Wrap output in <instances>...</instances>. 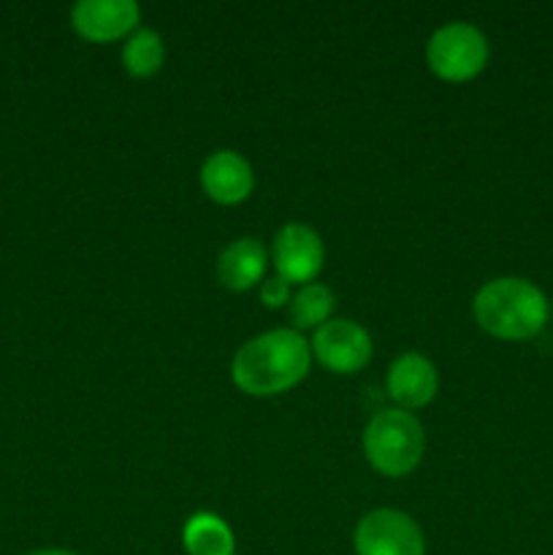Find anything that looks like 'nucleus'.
Segmentation results:
<instances>
[{
	"label": "nucleus",
	"mask_w": 553,
	"mask_h": 555,
	"mask_svg": "<svg viewBox=\"0 0 553 555\" xmlns=\"http://www.w3.org/2000/svg\"><path fill=\"white\" fill-rule=\"evenodd\" d=\"M312 366L307 339L293 328H274L253 336L231 361V379L242 393L266 399L296 388Z\"/></svg>",
	"instance_id": "1"
},
{
	"label": "nucleus",
	"mask_w": 553,
	"mask_h": 555,
	"mask_svg": "<svg viewBox=\"0 0 553 555\" xmlns=\"http://www.w3.org/2000/svg\"><path fill=\"white\" fill-rule=\"evenodd\" d=\"M426 63L442 81L475 79L488 63V38L470 22H448L428 38Z\"/></svg>",
	"instance_id": "4"
},
{
	"label": "nucleus",
	"mask_w": 553,
	"mask_h": 555,
	"mask_svg": "<svg viewBox=\"0 0 553 555\" xmlns=\"http://www.w3.org/2000/svg\"><path fill=\"white\" fill-rule=\"evenodd\" d=\"M276 276L291 285H309L325 263V247L320 233L304 222H287L274 233L271 242Z\"/></svg>",
	"instance_id": "7"
},
{
	"label": "nucleus",
	"mask_w": 553,
	"mask_h": 555,
	"mask_svg": "<svg viewBox=\"0 0 553 555\" xmlns=\"http://www.w3.org/2000/svg\"><path fill=\"white\" fill-rule=\"evenodd\" d=\"M166 63V43L150 27H141L133 36L125 41L123 47V65L130 76L136 79H146V76H155L157 70Z\"/></svg>",
	"instance_id": "14"
},
{
	"label": "nucleus",
	"mask_w": 553,
	"mask_h": 555,
	"mask_svg": "<svg viewBox=\"0 0 553 555\" xmlns=\"http://www.w3.org/2000/svg\"><path fill=\"white\" fill-rule=\"evenodd\" d=\"M385 388H388L390 399L399 404V410H421L437 396V369L421 352H404L390 363Z\"/></svg>",
	"instance_id": "10"
},
{
	"label": "nucleus",
	"mask_w": 553,
	"mask_h": 555,
	"mask_svg": "<svg viewBox=\"0 0 553 555\" xmlns=\"http://www.w3.org/2000/svg\"><path fill=\"white\" fill-rule=\"evenodd\" d=\"M363 453L374 472L385 477H407L426 453V431L412 412L390 406L374 412L363 431Z\"/></svg>",
	"instance_id": "3"
},
{
	"label": "nucleus",
	"mask_w": 553,
	"mask_h": 555,
	"mask_svg": "<svg viewBox=\"0 0 553 555\" xmlns=\"http://www.w3.org/2000/svg\"><path fill=\"white\" fill-rule=\"evenodd\" d=\"M334 293L323 282H309L293 293L291 304H287V318H291L293 331L314 328L329 323L331 312H334Z\"/></svg>",
	"instance_id": "13"
},
{
	"label": "nucleus",
	"mask_w": 553,
	"mask_h": 555,
	"mask_svg": "<svg viewBox=\"0 0 553 555\" xmlns=\"http://www.w3.org/2000/svg\"><path fill=\"white\" fill-rule=\"evenodd\" d=\"M266 263H269V255H266V247L258 238H236L217 258V280L233 293L253 291L263 280Z\"/></svg>",
	"instance_id": "11"
},
{
	"label": "nucleus",
	"mask_w": 553,
	"mask_h": 555,
	"mask_svg": "<svg viewBox=\"0 0 553 555\" xmlns=\"http://www.w3.org/2000/svg\"><path fill=\"white\" fill-rule=\"evenodd\" d=\"M141 9L136 0H79L70 9V25L81 38L106 43L125 38L139 27Z\"/></svg>",
	"instance_id": "8"
},
{
	"label": "nucleus",
	"mask_w": 553,
	"mask_h": 555,
	"mask_svg": "<svg viewBox=\"0 0 553 555\" xmlns=\"http://www.w3.org/2000/svg\"><path fill=\"white\" fill-rule=\"evenodd\" d=\"M30 555H76V553H70V551H36Z\"/></svg>",
	"instance_id": "16"
},
{
	"label": "nucleus",
	"mask_w": 553,
	"mask_h": 555,
	"mask_svg": "<svg viewBox=\"0 0 553 555\" xmlns=\"http://www.w3.org/2000/svg\"><path fill=\"white\" fill-rule=\"evenodd\" d=\"M182 545L188 555L236 553V540H233L231 526L215 513H195L193 518H188L182 529Z\"/></svg>",
	"instance_id": "12"
},
{
	"label": "nucleus",
	"mask_w": 553,
	"mask_h": 555,
	"mask_svg": "<svg viewBox=\"0 0 553 555\" xmlns=\"http://www.w3.org/2000/svg\"><path fill=\"white\" fill-rule=\"evenodd\" d=\"M356 555H426L421 526L401 509H372L352 534Z\"/></svg>",
	"instance_id": "5"
},
{
	"label": "nucleus",
	"mask_w": 553,
	"mask_h": 555,
	"mask_svg": "<svg viewBox=\"0 0 553 555\" xmlns=\"http://www.w3.org/2000/svg\"><path fill=\"white\" fill-rule=\"evenodd\" d=\"M312 358L331 374H356L372 361V336L350 318H334L312 336Z\"/></svg>",
	"instance_id": "6"
},
{
	"label": "nucleus",
	"mask_w": 553,
	"mask_h": 555,
	"mask_svg": "<svg viewBox=\"0 0 553 555\" xmlns=\"http://www.w3.org/2000/svg\"><path fill=\"white\" fill-rule=\"evenodd\" d=\"M472 314L486 334L507 341L531 339L548 320V301L537 285L520 276H497L477 291Z\"/></svg>",
	"instance_id": "2"
},
{
	"label": "nucleus",
	"mask_w": 553,
	"mask_h": 555,
	"mask_svg": "<svg viewBox=\"0 0 553 555\" xmlns=\"http://www.w3.org/2000/svg\"><path fill=\"white\" fill-rule=\"evenodd\" d=\"M293 293H291V282H285L282 276H271L260 285V304L266 309H280L285 304H291Z\"/></svg>",
	"instance_id": "15"
},
{
	"label": "nucleus",
	"mask_w": 553,
	"mask_h": 555,
	"mask_svg": "<svg viewBox=\"0 0 553 555\" xmlns=\"http://www.w3.org/2000/svg\"><path fill=\"white\" fill-rule=\"evenodd\" d=\"M201 188L215 204L236 206L253 195L255 171L239 152L217 150L201 166Z\"/></svg>",
	"instance_id": "9"
}]
</instances>
